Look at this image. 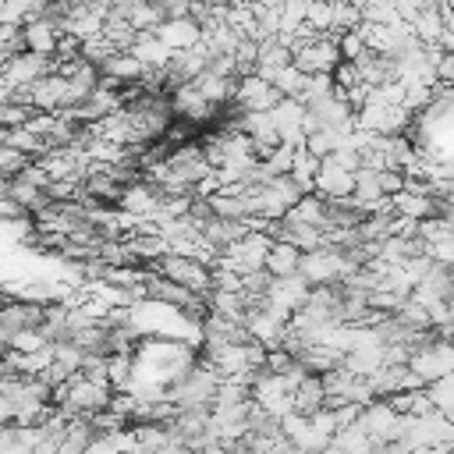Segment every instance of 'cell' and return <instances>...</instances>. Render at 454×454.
I'll return each instance as SVG.
<instances>
[{
  "label": "cell",
  "instance_id": "5",
  "mask_svg": "<svg viewBox=\"0 0 454 454\" xmlns=\"http://www.w3.org/2000/svg\"><path fill=\"white\" fill-rule=\"evenodd\" d=\"M284 96L270 85V82H262V78H255V74H245V78H238V89H234V106L241 110V114H266V110H273L277 103H280Z\"/></svg>",
  "mask_w": 454,
  "mask_h": 454
},
{
  "label": "cell",
  "instance_id": "11",
  "mask_svg": "<svg viewBox=\"0 0 454 454\" xmlns=\"http://www.w3.org/2000/svg\"><path fill=\"white\" fill-rule=\"evenodd\" d=\"M337 142H340L337 131H330V128H316V131L305 138V149H309L316 160H326V156L337 153Z\"/></svg>",
  "mask_w": 454,
  "mask_h": 454
},
{
  "label": "cell",
  "instance_id": "4",
  "mask_svg": "<svg viewBox=\"0 0 454 454\" xmlns=\"http://www.w3.org/2000/svg\"><path fill=\"white\" fill-rule=\"evenodd\" d=\"M50 71H57V64H53V57H39V53H14V57H7L4 64H0V74L11 82V89L14 92H21V89H28V85H35L39 78H46Z\"/></svg>",
  "mask_w": 454,
  "mask_h": 454
},
{
  "label": "cell",
  "instance_id": "2",
  "mask_svg": "<svg viewBox=\"0 0 454 454\" xmlns=\"http://www.w3.org/2000/svg\"><path fill=\"white\" fill-rule=\"evenodd\" d=\"M355 426H358L369 440H376V443H394V440H401L408 419L397 415L383 397H376L372 404H365V408L358 411V422H355Z\"/></svg>",
  "mask_w": 454,
  "mask_h": 454
},
{
  "label": "cell",
  "instance_id": "1",
  "mask_svg": "<svg viewBox=\"0 0 454 454\" xmlns=\"http://www.w3.org/2000/svg\"><path fill=\"white\" fill-rule=\"evenodd\" d=\"M145 270L156 273V277H163V280H174V284H181V287H188V291H195V294H206V291L213 287V270L202 266L199 259H188V255L167 252V255L153 259Z\"/></svg>",
  "mask_w": 454,
  "mask_h": 454
},
{
  "label": "cell",
  "instance_id": "8",
  "mask_svg": "<svg viewBox=\"0 0 454 454\" xmlns=\"http://www.w3.org/2000/svg\"><path fill=\"white\" fill-rule=\"evenodd\" d=\"M323 401H326L323 380H319V376H312V372H309V376L291 390V404H294V411H298V415H305V419H309V415H316V411L323 408Z\"/></svg>",
  "mask_w": 454,
  "mask_h": 454
},
{
  "label": "cell",
  "instance_id": "12",
  "mask_svg": "<svg viewBox=\"0 0 454 454\" xmlns=\"http://www.w3.org/2000/svg\"><path fill=\"white\" fill-rule=\"evenodd\" d=\"M376 184H380V192L390 199V195H397V192L404 188V174H401V170H376Z\"/></svg>",
  "mask_w": 454,
  "mask_h": 454
},
{
  "label": "cell",
  "instance_id": "7",
  "mask_svg": "<svg viewBox=\"0 0 454 454\" xmlns=\"http://www.w3.org/2000/svg\"><path fill=\"white\" fill-rule=\"evenodd\" d=\"M60 39V28L50 18H32L21 25V50L25 53H39V57H53Z\"/></svg>",
  "mask_w": 454,
  "mask_h": 454
},
{
  "label": "cell",
  "instance_id": "6",
  "mask_svg": "<svg viewBox=\"0 0 454 454\" xmlns=\"http://www.w3.org/2000/svg\"><path fill=\"white\" fill-rule=\"evenodd\" d=\"M153 35H156L167 50L184 53V50H192V46L202 43V25H199L195 18H167L163 25H156Z\"/></svg>",
  "mask_w": 454,
  "mask_h": 454
},
{
  "label": "cell",
  "instance_id": "3",
  "mask_svg": "<svg viewBox=\"0 0 454 454\" xmlns=\"http://www.w3.org/2000/svg\"><path fill=\"white\" fill-rule=\"evenodd\" d=\"M291 64L301 71V74H330L337 64H340V50H337V39L333 35H316V39H305L291 50Z\"/></svg>",
  "mask_w": 454,
  "mask_h": 454
},
{
  "label": "cell",
  "instance_id": "13",
  "mask_svg": "<svg viewBox=\"0 0 454 454\" xmlns=\"http://www.w3.org/2000/svg\"><path fill=\"white\" fill-rule=\"evenodd\" d=\"M184 454H192V450H184Z\"/></svg>",
  "mask_w": 454,
  "mask_h": 454
},
{
  "label": "cell",
  "instance_id": "10",
  "mask_svg": "<svg viewBox=\"0 0 454 454\" xmlns=\"http://www.w3.org/2000/svg\"><path fill=\"white\" fill-rule=\"evenodd\" d=\"M316 170H319V160L301 145V149H294V160H291V177L301 184V192L309 195L312 192V181H316Z\"/></svg>",
  "mask_w": 454,
  "mask_h": 454
},
{
  "label": "cell",
  "instance_id": "9",
  "mask_svg": "<svg viewBox=\"0 0 454 454\" xmlns=\"http://www.w3.org/2000/svg\"><path fill=\"white\" fill-rule=\"evenodd\" d=\"M298 262H301V252L294 245H284V241H273L270 252H266V262L262 270L277 280V277H294L298 273Z\"/></svg>",
  "mask_w": 454,
  "mask_h": 454
}]
</instances>
